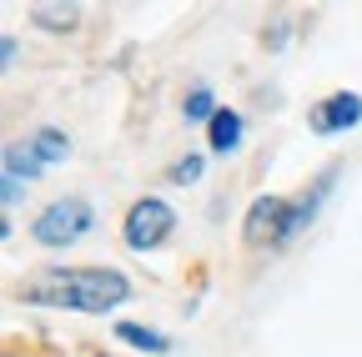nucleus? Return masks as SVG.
<instances>
[{
  "label": "nucleus",
  "instance_id": "1",
  "mask_svg": "<svg viewBox=\"0 0 362 357\" xmlns=\"http://www.w3.org/2000/svg\"><path fill=\"white\" fill-rule=\"evenodd\" d=\"M21 297L40 307H71V312H116L121 302H131V282L111 267H56V272L30 277Z\"/></svg>",
  "mask_w": 362,
  "mask_h": 357
},
{
  "label": "nucleus",
  "instance_id": "2",
  "mask_svg": "<svg viewBox=\"0 0 362 357\" xmlns=\"http://www.w3.org/2000/svg\"><path fill=\"white\" fill-rule=\"evenodd\" d=\"M90 221H96L90 201L61 197V201H51V206H40V216L30 221V237H35L40 247H76V242L90 232Z\"/></svg>",
  "mask_w": 362,
  "mask_h": 357
},
{
  "label": "nucleus",
  "instance_id": "3",
  "mask_svg": "<svg viewBox=\"0 0 362 357\" xmlns=\"http://www.w3.org/2000/svg\"><path fill=\"white\" fill-rule=\"evenodd\" d=\"M66 151H71V141H66V131H56V126H40L30 141H16V146H6V176L11 182H30V176H40L45 166H56V161H66Z\"/></svg>",
  "mask_w": 362,
  "mask_h": 357
},
{
  "label": "nucleus",
  "instance_id": "4",
  "mask_svg": "<svg viewBox=\"0 0 362 357\" xmlns=\"http://www.w3.org/2000/svg\"><path fill=\"white\" fill-rule=\"evenodd\" d=\"M171 232H176V211L161 197H141L126 211V221H121V237H126L131 252H156Z\"/></svg>",
  "mask_w": 362,
  "mask_h": 357
},
{
  "label": "nucleus",
  "instance_id": "5",
  "mask_svg": "<svg viewBox=\"0 0 362 357\" xmlns=\"http://www.w3.org/2000/svg\"><path fill=\"white\" fill-rule=\"evenodd\" d=\"M287 216H292V201H287V197H257L252 211H247V221H242L247 247H262V242H267V247H282Z\"/></svg>",
  "mask_w": 362,
  "mask_h": 357
},
{
  "label": "nucleus",
  "instance_id": "6",
  "mask_svg": "<svg viewBox=\"0 0 362 357\" xmlns=\"http://www.w3.org/2000/svg\"><path fill=\"white\" fill-rule=\"evenodd\" d=\"M362 121V96L357 91H332L327 101L312 106V131L317 136H337V131H352Z\"/></svg>",
  "mask_w": 362,
  "mask_h": 357
},
{
  "label": "nucleus",
  "instance_id": "7",
  "mask_svg": "<svg viewBox=\"0 0 362 357\" xmlns=\"http://www.w3.org/2000/svg\"><path fill=\"white\" fill-rule=\"evenodd\" d=\"M332 182H337V171H322V176L312 182V192H302V197L292 201V216H287V237H282V242H292V237L307 227V221L317 216V206H322V197L332 192Z\"/></svg>",
  "mask_w": 362,
  "mask_h": 357
},
{
  "label": "nucleus",
  "instance_id": "8",
  "mask_svg": "<svg viewBox=\"0 0 362 357\" xmlns=\"http://www.w3.org/2000/svg\"><path fill=\"white\" fill-rule=\"evenodd\" d=\"M116 337L131 342V347H141V352H151V357H166V352H171V337H161V332L146 327V322H121Z\"/></svg>",
  "mask_w": 362,
  "mask_h": 357
},
{
  "label": "nucleus",
  "instance_id": "9",
  "mask_svg": "<svg viewBox=\"0 0 362 357\" xmlns=\"http://www.w3.org/2000/svg\"><path fill=\"white\" fill-rule=\"evenodd\" d=\"M206 136H211V151H237L242 146V116L237 111H216Z\"/></svg>",
  "mask_w": 362,
  "mask_h": 357
},
{
  "label": "nucleus",
  "instance_id": "10",
  "mask_svg": "<svg viewBox=\"0 0 362 357\" xmlns=\"http://www.w3.org/2000/svg\"><path fill=\"white\" fill-rule=\"evenodd\" d=\"M30 16H35V25H45V30H71V25H76V11H71V6H66V11H56V6H35Z\"/></svg>",
  "mask_w": 362,
  "mask_h": 357
},
{
  "label": "nucleus",
  "instance_id": "11",
  "mask_svg": "<svg viewBox=\"0 0 362 357\" xmlns=\"http://www.w3.org/2000/svg\"><path fill=\"white\" fill-rule=\"evenodd\" d=\"M211 116H216L211 91H192V96H187V121H206V126H211Z\"/></svg>",
  "mask_w": 362,
  "mask_h": 357
},
{
  "label": "nucleus",
  "instance_id": "12",
  "mask_svg": "<svg viewBox=\"0 0 362 357\" xmlns=\"http://www.w3.org/2000/svg\"><path fill=\"white\" fill-rule=\"evenodd\" d=\"M171 182H181V187L202 182V156H181V161L171 166Z\"/></svg>",
  "mask_w": 362,
  "mask_h": 357
},
{
  "label": "nucleus",
  "instance_id": "13",
  "mask_svg": "<svg viewBox=\"0 0 362 357\" xmlns=\"http://www.w3.org/2000/svg\"><path fill=\"white\" fill-rule=\"evenodd\" d=\"M0 61H6V66L16 61V35H6V40H0Z\"/></svg>",
  "mask_w": 362,
  "mask_h": 357
}]
</instances>
